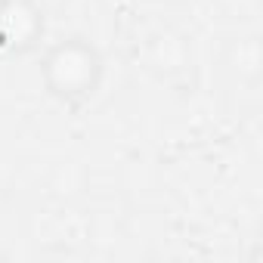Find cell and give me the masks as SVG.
<instances>
[{
  "instance_id": "2",
  "label": "cell",
  "mask_w": 263,
  "mask_h": 263,
  "mask_svg": "<svg viewBox=\"0 0 263 263\" xmlns=\"http://www.w3.org/2000/svg\"><path fill=\"white\" fill-rule=\"evenodd\" d=\"M47 16L37 0H7L0 10V53L28 56L41 50Z\"/></svg>"
},
{
  "instance_id": "1",
  "label": "cell",
  "mask_w": 263,
  "mask_h": 263,
  "mask_svg": "<svg viewBox=\"0 0 263 263\" xmlns=\"http://www.w3.org/2000/svg\"><path fill=\"white\" fill-rule=\"evenodd\" d=\"M37 78L56 102L74 105L90 99L105 78V56L102 50L84 34H65L44 47Z\"/></svg>"
},
{
  "instance_id": "3",
  "label": "cell",
  "mask_w": 263,
  "mask_h": 263,
  "mask_svg": "<svg viewBox=\"0 0 263 263\" xmlns=\"http://www.w3.org/2000/svg\"><path fill=\"white\" fill-rule=\"evenodd\" d=\"M4 4H7V0H0V10H4Z\"/></svg>"
}]
</instances>
